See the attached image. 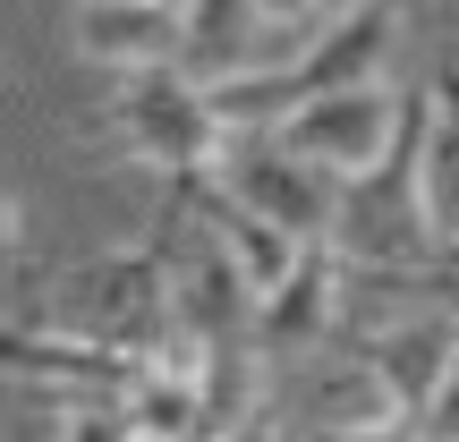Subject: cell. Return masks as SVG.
<instances>
[{"label":"cell","instance_id":"1","mask_svg":"<svg viewBox=\"0 0 459 442\" xmlns=\"http://www.w3.org/2000/svg\"><path fill=\"white\" fill-rule=\"evenodd\" d=\"M111 145L128 153L136 170H153V179L170 187H196L213 179L230 128L213 111V85L196 77V68H145V77H119L111 85Z\"/></svg>","mask_w":459,"mask_h":442},{"label":"cell","instance_id":"2","mask_svg":"<svg viewBox=\"0 0 459 442\" xmlns=\"http://www.w3.org/2000/svg\"><path fill=\"white\" fill-rule=\"evenodd\" d=\"M204 187L230 196L238 213L290 230L298 247H332V221H341V179H332V170H315V162H298L281 136H230Z\"/></svg>","mask_w":459,"mask_h":442},{"label":"cell","instance_id":"3","mask_svg":"<svg viewBox=\"0 0 459 442\" xmlns=\"http://www.w3.org/2000/svg\"><path fill=\"white\" fill-rule=\"evenodd\" d=\"M417 94V85H409ZM409 94H400L392 77L383 85H341V94H315V102H298L290 119H281V145L298 153V162H315V170H332V179H375L383 162H392V145H400V128H409Z\"/></svg>","mask_w":459,"mask_h":442},{"label":"cell","instance_id":"4","mask_svg":"<svg viewBox=\"0 0 459 442\" xmlns=\"http://www.w3.org/2000/svg\"><path fill=\"white\" fill-rule=\"evenodd\" d=\"M68 43L111 77H145V68H187L196 26H187V0H77Z\"/></svg>","mask_w":459,"mask_h":442},{"label":"cell","instance_id":"5","mask_svg":"<svg viewBox=\"0 0 459 442\" xmlns=\"http://www.w3.org/2000/svg\"><path fill=\"white\" fill-rule=\"evenodd\" d=\"M358 358L375 366V375L400 392V409L417 417L434 392H443V375L459 366V307H451V298H434V290L409 298L400 315H383V324L358 341Z\"/></svg>","mask_w":459,"mask_h":442},{"label":"cell","instance_id":"6","mask_svg":"<svg viewBox=\"0 0 459 442\" xmlns=\"http://www.w3.org/2000/svg\"><path fill=\"white\" fill-rule=\"evenodd\" d=\"M349 290H358V273H349L332 247H307V264H298V273L255 307V358L281 366V358H307V349H324L332 332H341Z\"/></svg>","mask_w":459,"mask_h":442},{"label":"cell","instance_id":"7","mask_svg":"<svg viewBox=\"0 0 459 442\" xmlns=\"http://www.w3.org/2000/svg\"><path fill=\"white\" fill-rule=\"evenodd\" d=\"M179 204H187V213H196V221H204V230L221 238V256H230V264L247 273V290H255V298H273L281 281H290L298 264H307V247H298L290 230H273V221L238 213V204H230V196H213L204 179H196V187H179Z\"/></svg>","mask_w":459,"mask_h":442},{"label":"cell","instance_id":"8","mask_svg":"<svg viewBox=\"0 0 459 442\" xmlns=\"http://www.w3.org/2000/svg\"><path fill=\"white\" fill-rule=\"evenodd\" d=\"M392 417H409V409H400V392L366 358H341V366H324V375L307 383V442L375 434V426H392Z\"/></svg>","mask_w":459,"mask_h":442},{"label":"cell","instance_id":"9","mask_svg":"<svg viewBox=\"0 0 459 442\" xmlns=\"http://www.w3.org/2000/svg\"><path fill=\"white\" fill-rule=\"evenodd\" d=\"M392 26H400L392 9H358V17H341V26L315 43V60L298 68L307 102H315V94H341V85H383V77H392Z\"/></svg>","mask_w":459,"mask_h":442},{"label":"cell","instance_id":"10","mask_svg":"<svg viewBox=\"0 0 459 442\" xmlns=\"http://www.w3.org/2000/svg\"><path fill=\"white\" fill-rule=\"evenodd\" d=\"M426 204H434V247L459 256V68L434 77V153H426Z\"/></svg>","mask_w":459,"mask_h":442},{"label":"cell","instance_id":"11","mask_svg":"<svg viewBox=\"0 0 459 442\" xmlns=\"http://www.w3.org/2000/svg\"><path fill=\"white\" fill-rule=\"evenodd\" d=\"M417 426H426V442H459V366L443 375V392L417 409Z\"/></svg>","mask_w":459,"mask_h":442},{"label":"cell","instance_id":"12","mask_svg":"<svg viewBox=\"0 0 459 442\" xmlns=\"http://www.w3.org/2000/svg\"><path fill=\"white\" fill-rule=\"evenodd\" d=\"M341 442H426V426H417V417H392V426H375V434H341Z\"/></svg>","mask_w":459,"mask_h":442},{"label":"cell","instance_id":"13","mask_svg":"<svg viewBox=\"0 0 459 442\" xmlns=\"http://www.w3.org/2000/svg\"><path fill=\"white\" fill-rule=\"evenodd\" d=\"M434 298H451V307H459V256L434 264Z\"/></svg>","mask_w":459,"mask_h":442},{"label":"cell","instance_id":"14","mask_svg":"<svg viewBox=\"0 0 459 442\" xmlns=\"http://www.w3.org/2000/svg\"><path fill=\"white\" fill-rule=\"evenodd\" d=\"M230 442H290V434H281V426H273V409H264V417H255V426H238V434H230Z\"/></svg>","mask_w":459,"mask_h":442},{"label":"cell","instance_id":"15","mask_svg":"<svg viewBox=\"0 0 459 442\" xmlns=\"http://www.w3.org/2000/svg\"><path fill=\"white\" fill-rule=\"evenodd\" d=\"M375 9H392V17H400V9H409V0H375Z\"/></svg>","mask_w":459,"mask_h":442}]
</instances>
